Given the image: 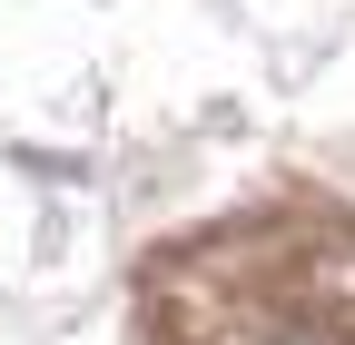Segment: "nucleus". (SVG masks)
I'll return each mask as SVG.
<instances>
[]
</instances>
